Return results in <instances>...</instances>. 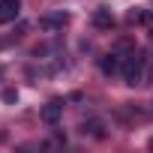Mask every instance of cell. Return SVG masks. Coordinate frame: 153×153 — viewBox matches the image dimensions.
Segmentation results:
<instances>
[{
  "label": "cell",
  "mask_w": 153,
  "mask_h": 153,
  "mask_svg": "<svg viewBox=\"0 0 153 153\" xmlns=\"http://www.w3.org/2000/svg\"><path fill=\"white\" fill-rule=\"evenodd\" d=\"M144 66H147V57H144V51H132L129 57H123L120 75H123V81H126L129 87L141 84V78H144Z\"/></svg>",
  "instance_id": "1"
},
{
  "label": "cell",
  "mask_w": 153,
  "mask_h": 153,
  "mask_svg": "<svg viewBox=\"0 0 153 153\" xmlns=\"http://www.w3.org/2000/svg\"><path fill=\"white\" fill-rule=\"evenodd\" d=\"M120 66H123V57L117 54V51H111V54H102L99 57V69H102V75H117L120 72Z\"/></svg>",
  "instance_id": "2"
},
{
  "label": "cell",
  "mask_w": 153,
  "mask_h": 153,
  "mask_svg": "<svg viewBox=\"0 0 153 153\" xmlns=\"http://www.w3.org/2000/svg\"><path fill=\"white\" fill-rule=\"evenodd\" d=\"M63 105H66L63 99H51V102H45V105H42V120H45L48 126H54V123L63 117Z\"/></svg>",
  "instance_id": "3"
},
{
  "label": "cell",
  "mask_w": 153,
  "mask_h": 153,
  "mask_svg": "<svg viewBox=\"0 0 153 153\" xmlns=\"http://www.w3.org/2000/svg\"><path fill=\"white\" fill-rule=\"evenodd\" d=\"M21 12V0H0V24L15 21Z\"/></svg>",
  "instance_id": "4"
},
{
  "label": "cell",
  "mask_w": 153,
  "mask_h": 153,
  "mask_svg": "<svg viewBox=\"0 0 153 153\" xmlns=\"http://www.w3.org/2000/svg\"><path fill=\"white\" fill-rule=\"evenodd\" d=\"M69 24V15L66 12H57V15H45V18H39V27L42 30H60V27H66Z\"/></svg>",
  "instance_id": "5"
},
{
  "label": "cell",
  "mask_w": 153,
  "mask_h": 153,
  "mask_svg": "<svg viewBox=\"0 0 153 153\" xmlns=\"http://www.w3.org/2000/svg\"><path fill=\"white\" fill-rule=\"evenodd\" d=\"M93 24H96L99 30H111V27H114V15H111L108 9H99V12L93 15Z\"/></svg>",
  "instance_id": "6"
},
{
  "label": "cell",
  "mask_w": 153,
  "mask_h": 153,
  "mask_svg": "<svg viewBox=\"0 0 153 153\" xmlns=\"http://www.w3.org/2000/svg\"><path fill=\"white\" fill-rule=\"evenodd\" d=\"M81 135H93V138H105V132H102V123L99 120H87V123H81V129H78Z\"/></svg>",
  "instance_id": "7"
},
{
  "label": "cell",
  "mask_w": 153,
  "mask_h": 153,
  "mask_svg": "<svg viewBox=\"0 0 153 153\" xmlns=\"http://www.w3.org/2000/svg\"><path fill=\"white\" fill-rule=\"evenodd\" d=\"M144 18H147V12H144V9H132V12L126 15V21H129V24H141Z\"/></svg>",
  "instance_id": "8"
},
{
  "label": "cell",
  "mask_w": 153,
  "mask_h": 153,
  "mask_svg": "<svg viewBox=\"0 0 153 153\" xmlns=\"http://www.w3.org/2000/svg\"><path fill=\"white\" fill-rule=\"evenodd\" d=\"M15 99H18L15 90H3V102H15Z\"/></svg>",
  "instance_id": "9"
},
{
  "label": "cell",
  "mask_w": 153,
  "mask_h": 153,
  "mask_svg": "<svg viewBox=\"0 0 153 153\" xmlns=\"http://www.w3.org/2000/svg\"><path fill=\"white\" fill-rule=\"evenodd\" d=\"M150 150H153V141H150Z\"/></svg>",
  "instance_id": "10"
}]
</instances>
